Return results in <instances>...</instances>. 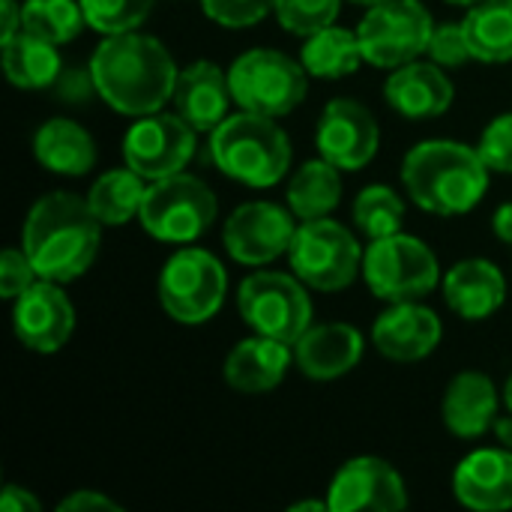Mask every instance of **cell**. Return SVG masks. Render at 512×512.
<instances>
[{
  "mask_svg": "<svg viewBox=\"0 0 512 512\" xmlns=\"http://www.w3.org/2000/svg\"><path fill=\"white\" fill-rule=\"evenodd\" d=\"M96 96L117 114L144 117L168 105L177 87L174 54L150 33L102 36L90 57Z\"/></svg>",
  "mask_w": 512,
  "mask_h": 512,
  "instance_id": "1",
  "label": "cell"
},
{
  "mask_svg": "<svg viewBox=\"0 0 512 512\" xmlns=\"http://www.w3.org/2000/svg\"><path fill=\"white\" fill-rule=\"evenodd\" d=\"M102 222L90 210L87 198L75 192L42 195L24 219L21 249L33 261L39 279L75 282L81 279L102 246Z\"/></svg>",
  "mask_w": 512,
  "mask_h": 512,
  "instance_id": "2",
  "label": "cell"
},
{
  "mask_svg": "<svg viewBox=\"0 0 512 512\" xmlns=\"http://www.w3.org/2000/svg\"><path fill=\"white\" fill-rule=\"evenodd\" d=\"M492 168L477 147L432 138L414 144L402 159V183L408 198L432 216H465L489 192Z\"/></svg>",
  "mask_w": 512,
  "mask_h": 512,
  "instance_id": "3",
  "label": "cell"
},
{
  "mask_svg": "<svg viewBox=\"0 0 512 512\" xmlns=\"http://www.w3.org/2000/svg\"><path fill=\"white\" fill-rule=\"evenodd\" d=\"M210 159L213 165L231 177L234 183L252 189L276 186L291 168V138L276 123V117H264L255 111L228 114L210 132Z\"/></svg>",
  "mask_w": 512,
  "mask_h": 512,
  "instance_id": "4",
  "label": "cell"
},
{
  "mask_svg": "<svg viewBox=\"0 0 512 512\" xmlns=\"http://www.w3.org/2000/svg\"><path fill=\"white\" fill-rule=\"evenodd\" d=\"M234 102L243 111L264 117H288L309 93V72L303 60L276 48H249L228 66Z\"/></svg>",
  "mask_w": 512,
  "mask_h": 512,
  "instance_id": "5",
  "label": "cell"
},
{
  "mask_svg": "<svg viewBox=\"0 0 512 512\" xmlns=\"http://www.w3.org/2000/svg\"><path fill=\"white\" fill-rule=\"evenodd\" d=\"M219 216L216 192L186 171L153 180L147 186L138 222L162 243H192L210 231Z\"/></svg>",
  "mask_w": 512,
  "mask_h": 512,
  "instance_id": "6",
  "label": "cell"
},
{
  "mask_svg": "<svg viewBox=\"0 0 512 512\" xmlns=\"http://www.w3.org/2000/svg\"><path fill=\"white\" fill-rule=\"evenodd\" d=\"M240 318L252 333L279 339L294 348V342L312 327V297L300 276L279 270H261L240 282L237 291Z\"/></svg>",
  "mask_w": 512,
  "mask_h": 512,
  "instance_id": "7",
  "label": "cell"
},
{
  "mask_svg": "<svg viewBox=\"0 0 512 512\" xmlns=\"http://www.w3.org/2000/svg\"><path fill=\"white\" fill-rule=\"evenodd\" d=\"M156 294L171 321L198 327L222 309L228 294V273L213 252L180 249L162 264Z\"/></svg>",
  "mask_w": 512,
  "mask_h": 512,
  "instance_id": "8",
  "label": "cell"
},
{
  "mask_svg": "<svg viewBox=\"0 0 512 512\" xmlns=\"http://www.w3.org/2000/svg\"><path fill=\"white\" fill-rule=\"evenodd\" d=\"M363 255L357 237L336 219H309L297 225L288 249L291 273L300 276L312 291H345L363 273Z\"/></svg>",
  "mask_w": 512,
  "mask_h": 512,
  "instance_id": "9",
  "label": "cell"
},
{
  "mask_svg": "<svg viewBox=\"0 0 512 512\" xmlns=\"http://www.w3.org/2000/svg\"><path fill=\"white\" fill-rule=\"evenodd\" d=\"M363 279L384 303L420 300L441 282V264L429 243L396 231L369 243L363 255Z\"/></svg>",
  "mask_w": 512,
  "mask_h": 512,
  "instance_id": "10",
  "label": "cell"
},
{
  "mask_svg": "<svg viewBox=\"0 0 512 512\" xmlns=\"http://www.w3.org/2000/svg\"><path fill=\"white\" fill-rule=\"evenodd\" d=\"M435 21L423 0H384L369 6L357 36L366 63L378 69H399L426 54Z\"/></svg>",
  "mask_w": 512,
  "mask_h": 512,
  "instance_id": "11",
  "label": "cell"
},
{
  "mask_svg": "<svg viewBox=\"0 0 512 512\" xmlns=\"http://www.w3.org/2000/svg\"><path fill=\"white\" fill-rule=\"evenodd\" d=\"M195 129L174 111H156L135 117L123 138V159L129 168H135L147 183L180 174L192 156H195Z\"/></svg>",
  "mask_w": 512,
  "mask_h": 512,
  "instance_id": "12",
  "label": "cell"
},
{
  "mask_svg": "<svg viewBox=\"0 0 512 512\" xmlns=\"http://www.w3.org/2000/svg\"><path fill=\"white\" fill-rule=\"evenodd\" d=\"M294 219L297 216L288 207H279L273 201L240 204L222 228V243L237 264L264 267L288 255L291 240L297 234Z\"/></svg>",
  "mask_w": 512,
  "mask_h": 512,
  "instance_id": "13",
  "label": "cell"
},
{
  "mask_svg": "<svg viewBox=\"0 0 512 512\" xmlns=\"http://www.w3.org/2000/svg\"><path fill=\"white\" fill-rule=\"evenodd\" d=\"M315 144H318V153L336 168L360 171L378 153V144H381L378 120L357 99H348V96L330 99L318 117Z\"/></svg>",
  "mask_w": 512,
  "mask_h": 512,
  "instance_id": "14",
  "label": "cell"
},
{
  "mask_svg": "<svg viewBox=\"0 0 512 512\" xmlns=\"http://www.w3.org/2000/svg\"><path fill=\"white\" fill-rule=\"evenodd\" d=\"M15 339L33 354H57L75 333V306L60 282L36 279L12 300Z\"/></svg>",
  "mask_w": 512,
  "mask_h": 512,
  "instance_id": "15",
  "label": "cell"
},
{
  "mask_svg": "<svg viewBox=\"0 0 512 512\" xmlns=\"http://www.w3.org/2000/svg\"><path fill=\"white\" fill-rule=\"evenodd\" d=\"M327 504L330 512H399L408 507V489L387 459L357 456L336 471Z\"/></svg>",
  "mask_w": 512,
  "mask_h": 512,
  "instance_id": "16",
  "label": "cell"
},
{
  "mask_svg": "<svg viewBox=\"0 0 512 512\" xmlns=\"http://www.w3.org/2000/svg\"><path fill=\"white\" fill-rule=\"evenodd\" d=\"M444 339L441 318L423 306L420 300L390 303L387 312L375 318L372 327V345L381 357L393 363H417L426 360Z\"/></svg>",
  "mask_w": 512,
  "mask_h": 512,
  "instance_id": "17",
  "label": "cell"
},
{
  "mask_svg": "<svg viewBox=\"0 0 512 512\" xmlns=\"http://www.w3.org/2000/svg\"><path fill=\"white\" fill-rule=\"evenodd\" d=\"M363 351H366V339L354 324L327 321V324H312L294 342V363L312 381H336L351 369H357Z\"/></svg>",
  "mask_w": 512,
  "mask_h": 512,
  "instance_id": "18",
  "label": "cell"
},
{
  "mask_svg": "<svg viewBox=\"0 0 512 512\" xmlns=\"http://www.w3.org/2000/svg\"><path fill=\"white\" fill-rule=\"evenodd\" d=\"M453 96H456L453 81L447 78L444 66L432 60H411L393 69V75L384 84L387 105L408 120H432L447 114Z\"/></svg>",
  "mask_w": 512,
  "mask_h": 512,
  "instance_id": "19",
  "label": "cell"
},
{
  "mask_svg": "<svg viewBox=\"0 0 512 512\" xmlns=\"http://www.w3.org/2000/svg\"><path fill=\"white\" fill-rule=\"evenodd\" d=\"M171 102L195 132H213L228 117L234 102L228 72L213 60H195L183 66Z\"/></svg>",
  "mask_w": 512,
  "mask_h": 512,
  "instance_id": "20",
  "label": "cell"
},
{
  "mask_svg": "<svg viewBox=\"0 0 512 512\" xmlns=\"http://www.w3.org/2000/svg\"><path fill=\"white\" fill-rule=\"evenodd\" d=\"M453 492L471 510H512V450L498 444L465 456L453 474Z\"/></svg>",
  "mask_w": 512,
  "mask_h": 512,
  "instance_id": "21",
  "label": "cell"
},
{
  "mask_svg": "<svg viewBox=\"0 0 512 512\" xmlns=\"http://www.w3.org/2000/svg\"><path fill=\"white\" fill-rule=\"evenodd\" d=\"M444 300L465 321H486L507 303V279L489 258H465L444 273Z\"/></svg>",
  "mask_w": 512,
  "mask_h": 512,
  "instance_id": "22",
  "label": "cell"
},
{
  "mask_svg": "<svg viewBox=\"0 0 512 512\" xmlns=\"http://www.w3.org/2000/svg\"><path fill=\"white\" fill-rule=\"evenodd\" d=\"M291 360H294L291 345L255 333L228 351L222 375L231 390H237L243 396H261L282 384Z\"/></svg>",
  "mask_w": 512,
  "mask_h": 512,
  "instance_id": "23",
  "label": "cell"
},
{
  "mask_svg": "<svg viewBox=\"0 0 512 512\" xmlns=\"http://www.w3.org/2000/svg\"><path fill=\"white\" fill-rule=\"evenodd\" d=\"M501 414V396L495 381L486 372H459L444 393L441 417L450 435L456 438H483L492 432Z\"/></svg>",
  "mask_w": 512,
  "mask_h": 512,
  "instance_id": "24",
  "label": "cell"
},
{
  "mask_svg": "<svg viewBox=\"0 0 512 512\" xmlns=\"http://www.w3.org/2000/svg\"><path fill=\"white\" fill-rule=\"evenodd\" d=\"M33 156L57 177H84L93 171L99 150L84 126L69 117H51L33 135Z\"/></svg>",
  "mask_w": 512,
  "mask_h": 512,
  "instance_id": "25",
  "label": "cell"
},
{
  "mask_svg": "<svg viewBox=\"0 0 512 512\" xmlns=\"http://www.w3.org/2000/svg\"><path fill=\"white\" fill-rule=\"evenodd\" d=\"M60 45L45 42L27 30L3 42V72L12 87L18 90H48L54 87L63 60H60Z\"/></svg>",
  "mask_w": 512,
  "mask_h": 512,
  "instance_id": "26",
  "label": "cell"
},
{
  "mask_svg": "<svg viewBox=\"0 0 512 512\" xmlns=\"http://www.w3.org/2000/svg\"><path fill=\"white\" fill-rule=\"evenodd\" d=\"M285 198H288V210L300 222L330 216L342 201V168H336L324 156L303 162L291 174Z\"/></svg>",
  "mask_w": 512,
  "mask_h": 512,
  "instance_id": "27",
  "label": "cell"
},
{
  "mask_svg": "<svg viewBox=\"0 0 512 512\" xmlns=\"http://www.w3.org/2000/svg\"><path fill=\"white\" fill-rule=\"evenodd\" d=\"M147 186L150 183L135 168H129V165L126 168H111L102 177H96V183L87 192V204L99 216L102 225L117 228V225H126V222L138 219Z\"/></svg>",
  "mask_w": 512,
  "mask_h": 512,
  "instance_id": "28",
  "label": "cell"
},
{
  "mask_svg": "<svg viewBox=\"0 0 512 512\" xmlns=\"http://www.w3.org/2000/svg\"><path fill=\"white\" fill-rule=\"evenodd\" d=\"M474 60L512 63V0H480L462 21Z\"/></svg>",
  "mask_w": 512,
  "mask_h": 512,
  "instance_id": "29",
  "label": "cell"
},
{
  "mask_svg": "<svg viewBox=\"0 0 512 512\" xmlns=\"http://www.w3.org/2000/svg\"><path fill=\"white\" fill-rule=\"evenodd\" d=\"M300 60L312 78H345V75L357 72V66L366 57H363L357 30L330 24V27L306 36Z\"/></svg>",
  "mask_w": 512,
  "mask_h": 512,
  "instance_id": "30",
  "label": "cell"
},
{
  "mask_svg": "<svg viewBox=\"0 0 512 512\" xmlns=\"http://www.w3.org/2000/svg\"><path fill=\"white\" fill-rule=\"evenodd\" d=\"M87 18L81 9V0H24L21 3V30L66 45L84 30Z\"/></svg>",
  "mask_w": 512,
  "mask_h": 512,
  "instance_id": "31",
  "label": "cell"
},
{
  "mask_svg": "<svg viewBox=\"0 0 512 512\" xmlns=\"http://www.w3.org/2000/svg\"><path fill=\"white\" fill-rule=\"evenodd\" d=\"M354 228L369 237V240H378V237H390L396 231H402V222H405V201L396 189L384 186V183H372L366 186L357 198H354Z\"/></svg>",
  "mask_w": 512,
  "mask_h": 512,
  "instance_id": "32",
  "label": "cell"
},
{
  "mask_svg": "<svg viewBox=\"0 0 512 512\" xmlns=\"http://www.w3.org/2000/svg\"><path fill=\"white\" fill-rule=\"evenodd\" d=\"M156 0H81L87 27L102 36H117L138 30L153 12Z\"/></svg>",
  "mask_w": 512,
  "mask_h": 512,
  "instance_id": "33",
  "label": "cell"
},
{
  "mask_svg": "<svg viewBox=\"0 0 512 512\" xmlns=\"http://www.w3.org/2000/svg\"><path fill=\"white\" fill-rule=\"evenodd\" d=\"M273 12L288 33L306 39V36L336 24V18L342 12V0H276Z\"/></svg>",
  "mask_w": 512,
  "mask_h": 512,
  "instance_id": "34",
  "label": "cell"
},
{
  "mask_svg": "<svg viewBox=\"0 0 512 512\" xmlns=\"http://www.w3.org/2000/svg\"><path fill=\"white\" fill-rule=\"evenodd\" d=\"M426 57L444 69H459L465 66L468 60H474V51L468 45V33L462 24H435L432 36H429V48H426Z\"/></svg>",
  "mask_w": 512,
  "mask_h": 512,
  "instance_id": "35",
  "label": "cell"
},
{
  "mask_svg": "<svg viewBox=\"0 0 512 512\" xmlns=\"http://www.w3.org/2000/svg\"><path fill=\"white\" fill-rule=\"evenodd\" d=\"M276 0H201L210 21L222 27H252L273 12Z\"/></svg>",
  "mask_w": 512,
  "mask_h": 512,
  "instance_id": "36",
  "label": "cell"
},
{
  "mask_svg": "<svg viewBox=\"0 0 512 512\" xmlns=\"http://www.w3.org/2000/svg\"><path fill=\"white\" fill-rule=\"evenodd\" d=\"M480 156L483 162L498 171V174H512V111L498 114L480 138Z\"/></svg>",
  "mask_w": 512,
  "mask_h": 512,
  "instance_id": "37",
  "label": "cell"
},
{
  "mask_svg": "<svg viewBox=\"0 0 512 512\" xmlns=\"http://www.w3.org/2000/svg\"><path fill=\"white\" fill-rule=\"evenodd\" d=\"M36 279H39V273H36V267L24 249H3L0 252V297L3 300H15Z\"/></svg>",
  "mask_w": 512,
  "mask_h": 512,
  "instance_id": "38",
  "label": "cell"
},
{
  "mask_svg": "<svg viewBox=\"0 0 512 512\" xmlns=\"http://www.w3.org/2000/svg\"><path fill=\"white\" fill-rule=\"evenodd\" d=\"M51 90L66 105H87L90 96L96 93V81H93L90 63L87 66H63Z\"/></svg>",
  "mask_w": 512,
  "mask_h": 512,
  "instance_id": "39",
  "label": "cell"
},
{
  "mask_svg": "<svg viewBox=\"0 0 512 512\" xmlns=\"http://www.w3.org/2000/svg\"><path fill=\"white\" fill-rule=\"evenodd\" d=\"M57 512H123V507L96 489H75L57 504Z\"/></svg>",
  "mask_w": 512,
  "mask_h": 512,
  "instance_id": "40",
  "label": "cell"
},
{
  "mask_svg": "<svg viewBox=\"0 0 512 512\" xmlns=\"http://www.w3.org/2000/svg\"><path fill=\"white\" fill-rule=\"evenodd\" d=\"M0 510L3 512H39L42 504L39 498L24 489V486H15V483H6L3 486V498H0Z\"/></svg>",
  "mask_w": 512,
  "mask_h": 512,
  "instance_id": "41",
  "label": "cell"
},
{
  "mask_svg": "<svg viewBox=\"0 0 512 512\" xmlns=\"http://www.w3.org/2000/svg\"><path fill=\"white\" fill-rule=\"evenodd\" d=\"M0 12H3V33H0V42L12 39L21 33V3L18 0H0Z\"/></svg>",
  "mask_w": 512,
  "mask_h": 512,
  "instance_id": "42",
  "label": "cell"
},
{
  "mask_svg": "<svg viewBox=\"0 0 512 512\" xmlns=\"http://www.w3.org/2000/svg\"><path fill=\"white\" fill-rule=\"evenodd\" d=\"M492 231L501 243H510L512 246V201L510 204H501L492 216Z\"/></svg>",
  "mask_w": 512,
  "mask_h": 512,
  "instance_id": "43",
  "label": "cell"
},
{
  "mask_svg": "<svg viewBox=\"0 0 512 512\" xmlns=\"http://www.w3.org/2000/svg\"><path fill=\"white\" fill-rule=\"evenodd\" d=\"M492 432H495V438H498V444H501V447L512 450V411L507 414V417H501V414H498V420H495Z\"/></svg>",
  "mask_w": 512,
  "mask_h": 512,
  "instance_id": "44",
  "label": "cell"
},
{
  "mask_svg": "<svg viewBox=\"0 0 512 512\" xmlns=\"http://www.w3.org/2000/svg\"><path fill=\"white\" fill-rule=\"evenodd\" d=\"M288 510H291V512H303V510L327 512V510H330V504H327V501H300V504H291Z\"/></svg>",
  "mask_w": 512,
  "mask_h": 512,
  "instance_id": "45",
  "label": "cell"
},
{
  "mask_svg": "<svg viewBox=\"0 0 512 512\" xmlns=\"http://www.w3.org/2000/svg\"><path fill=\"white\" fill-rule=\"evenodd\" d=\"M504 402H507V411H512V375L507 378V387H504Z\"/></svg>",
  "mask_w": 512,
  "mask_h": 512,
  "instance_id": "46",
  "label": "cell"
},
{
  "mask_svg": "<svg viewBox=\"0 0 512 512\" xmlns=\"http://www.w3.org/2000/svg\"><path fill=\"white\" fill-rule=\"evenodd\" d=\"M447 3H453V6H477L480 0H447Z\"/></svg>",
  "mask_w": 512,
  "mask_h": 512,
  "instance_id": "47",
  "label": "cell"
},
{
  "mask_svg": "<svg viewBox=\"0 0 512 512\" xmlns=\"http://www.w3.org/2000/svg\"><path fill=\"white\" fill-rule=\"evenodd\" d=\"M351 3H360V6H378V3H384V0H351Z\"/></svg>",
  "mask_w": 512,
  "mask_h": 512,
  "instance_id": "48",
  "label": "cell"
}]
</instances>
